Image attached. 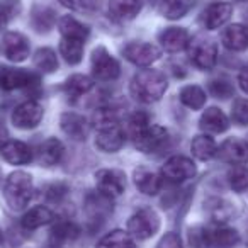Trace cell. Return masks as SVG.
I'll return each instance as SVG.
<instances>
[{"label":"cell","mask_w":248,"mask_h":248,"mask_svg":"<svg viewBox=\"0 0 248 248\" xmlns=\"http://www.w3.org/2000/svg\"><path fill=\"white\" fill-rule=\"evenodd\" d=\"M169 89L165 75L160 70L145 68L140 70L131 80V93L136 100L143 104L156 102L163 97Z\"/></svg>","instance_id":"1"},{"label":"cell","mask_w":248,"mask_h":248,"mask_svg":"<svg viewBox=\"0 0 248 248\" xmlns=\"http://www.w3.org/2000/svg\"><path fill=\"white\" fill-rule=\"evenodd\" d=\"M34 186L32 177L29 173L17 170L5 179L4 184V197L12 211H22L32 199Z\"/></svg>","instance_id":"2"},{"label":"cell","mask_w":248,"mask_h":248,"mask_svg":"<svg viewBox=\"0 0 248 248\" xmlns=\"http://www.w3.org/2000/svg\"><path fill=\"white\" fill-rule=\"evenodd\" d=\"M83 211H85L87 221H89L90 226L99 228L112 214V197L100 192V190H90L85 196V201H83Z\"/></svg>","instance_id":"3"},{"label":"cell","mask_w":248,"mask_h":248,"mask_svg":"<svg viewBox=\"0 0 248 248\" xmlns=\"http://www.w3.org/2000/svg\"><path fill=\"white\" fill-rule=\"evenodd\" d=\"M187 55H189L192 65L199 70H211L216 65L217 46L213 39L206 38V36H196V38L189 39Z\"/></svg>","instance_id":"4"},{"label":"cell","mask_w":248,"mask_h":248,"mask_svg":"<svg viewBox=\"0 0 248 248\" xmlns=\"http://www.w3.org/2000/svg\"><path fill=\"white\" fill-rule=\"evenodd\" d=\"M160 230V217L150 207L138 209L128 221V233L135 240H148Z\"/></svg>","instance_id":"5"},{"label":"cell","mask_w":248,"mask_h":248,"mask_svg":"<svg viewBox=\"0 0 248 248\" xmlns=\"http://www.w3.org/2000/svg\"><path fill=\"white\" fill-rule=\"evenodd\" d=\"M90 68H92L93 78L100 80V82H112L121 75L119 62L104 46H97L92 51Z\"/></svg>","instance_id":"6"},{"label":"cell","mask_w":248,"mask_h":248,"mask_svg":"<svg viewBox=\"0 0 248 248\" xmlns=\"http://www.w3.org/2000/svg\"><path fill=\"white\" fill-rule=\"evenodd\" d=\"M135 140V146L143 153H155L160 152L167 146L169 143V131L162 126H153L148 124L145 129L133 136Z\"/></svg>","instance_id":"7"},{"label":"cell","mask_w":248,"mask_h":248,"mask_svg":"<svg viewBox=\"0 0 248 248\" xmlns=\"http://www.w3.org/2000/svg\"><path fill=\"white\" fill-rule=\"evenodd\" d=\"M123 56L136 66H150L160 60L162 49L152 43L131 41L123 48Z\"/></svg>","instance_id":"8"},{"label":"cell","mask_w":248,"mask_h":248,"mask_svg":"<svg viewBox=\"0 0 248 248\" xmlns=\"http://www.w3.org/2000/svg\"><path fill=\"white\" fill-rule=\"evenodd\" d=\"M39 83V77L34 72L24 68H0V89L2 90H17V89H32Z\"/></svg>","instance_id":"9"},{"label":"cell","mask_w":248,"mask_h":248,"mask_svg":"<svg viewBox=\"0 0 248 248\" xmlns=\"http://www.w3.org/2000/svg\"><path fill=\"white\" fill-rule=\"evenodd\" d=\"M197 173V167L187 156H172L165 162V165L162 167V177L167 179L169 182L180 184L186 182L189 179H194Z\"/></svg>","instance_id":"10"},{"label":"cell","mask_w":248,"mask_h":248,"mask_svg":"<svg viewBox=\"0 0 248 248\" xmlns=\"http://www.w3.org/2000/svg\"><path fill=\"white\" fill-rule=\"evenodd\" d=\"M45 110L38 100H26L19 104L12 112V123L19 129H32L41 123Z\"/></svg>","instance_id":"11"},{"label":"cell","mask_w":248,"mask_h":248,"mask_svg":"<svg viewBox=\"0 0 248 248\" xmlns=\"http://www.w3.org/2000/svg\"><path fill=\"white\" fill-rule=\"evenodd\" d=\"M97 190L110 197H117L126 189V175L117 169H100L93 173Z\"/></svg>","instance_id":"12"},{"label":"cell","mask_w":248,"mask_h":248,"mask_svg":"<svg viewBox=\"0 0 248 248\" xmlns=\"http://www.w3.org/2000/svg\"><path fill=\"white\" fill-rule=\"evenodd\" d=\"M29 41L24 34L21 32H16V31H11L4 36L2 39V53L7 60L14 63H21V62H26L29 56Z\"/></svg>","instance_id":"13"},{"label":"cell","mask_w":248,"mask_h":248,"mask_svg":"<svg viewBox=\"0 0 248 248\" xmlns=\"http://www.w3.org/2000/svg\"><path fill=\"white\" fill-rule=\"evenodd\" d=\"M217 156L231 165H243L248 162V143L238 138H230L217 148Z\"/></svg>","instance_id":"14"},{"label":"cell","mask_w":248,"mask_h":248,"mask_svg":"<svg viewBox=\"0 0 248 248\" xmlns=\"http://www.w3.org/2000/svg\"><path fill=\"white\" fill-rule=\"evenodd\" d=\"M60 126H62L63 133L68 138L75 140V141H83L89 136L90 124L83 116L77 112H65L60 117Z\"/></svg>","instance_id":"15"},{"label":"cell","mask_w":248,"mask_h":248,"mask_svg":"<svg viewBox=\"0 0 248 248\" xmlns=\"http://www.w3.org/2000/svg\"><path fill=\"white\" fill-rule=\"evenodd\" d=\"M231 16H233V5L230 2H213L202 12V22L206 29L214 31L226 24Z\"/></svg>","instance_id":"16"},{"label":"cell","mask_w":248,"mask_h":248,"mask_svg":"<svg viewBox=\"0 0 248 248\" xmlns=\"http://www.w3.org/2000/svg\"><path fill=\"white\" fill-rule=\"evenodd\" d=\"M0 155L11 165H26L32 160L31 148L17 140H7L4 145H0Z\"/></svg>","instance_id":"17"},{"label":"cell","mask_w":248,"mask_h":248,"mask_svg":"<svg viewBox=\"0 0 248 248\" xmlns=\"http://www.w3.org/2000/svg\"><path fill=\"white\" fill-rule=\"evenodd\" d=\"M124 145V131L119 126L99 129L95 138V146L104 153H116Z\"/></svg>","instance_id":"18"},{"label":"cell","mask_w":248,"mask_h":248,"mask_svg":"<svg viewBox=\"0 0 248 248\" xmlns=\"http://www.w3.org/2000/svg\"><path fill=\"white\" fill-rule=\"evenodd\" d=\"M189 32L184 28H165L158 34V41L162 48L169 53H179L189 45Z\"/></svg>","instance_id":"19"},{"label":"cell","mask_w":248,"mask_h":248,"mask_svg":"<svg viewBox=\"0 0 248 248\" xmlns=\"http://www.w3.org/2000/svg\"><path fill=\"white\" fill-rule=\"evenodd\" d=\"M135 186L145 196H156L162 190V177L146 167H138L133 173Z\"/></svg>","instance_id":"20"},{"label":"cell","mask_w":248,"mask_h":248,"mask_svg":"<svg viewBox=\"0 0 248 248\" xmlns=\"http://www.w3.org/2000/svg\"><path fill=\"white\" fill-rule=\"evenodd\" d=\"M141 0H109V16L114 21H133L141 12Z\"/></svg>","instance_id":"21"},{"label":"cell","mask_w":248,"mask_h":248,"mask_svg":"<svg viewBox=\"0 0 248 248\" xmlns=\"http://www.w3.org/2000/svg\"><path fill=\"white\" fill-rule=\"evenodd\" d=\"M221 43L230 51H245L248 48V28L243 24H231L221 32Z\"/></svg>","instance_id":"22"},{"label":"cell","mask_w":248,"mask_h":248,"mask_svg":"<svg viewBox=\"0 0 248 248\" xmlns=\"http://www.w3.org/2000/svg\"><path fill=\"white\" fill-rule=\"evenodd\" d=\"M199 128L206 133H214V135H219L224 133L230 128V119L226 117V114L223 112L217 107H209L202 112L199 119Z\"/></svg>","instance_id":"23"},{"label":"cell","mask_w":248,"mask_h":248,"mask_svg":"<svg viewBox=\"0 0 248 248\" xmlns=\"http://www.w3.org/2000/svg\"><path fill=\"white\" fill-rule=\"evenodd\" d=\"M204 211L211 217V221H214L217 224L230 221L231 216L234 214L233 204L230 201L223 199V197H209L207 201H204Z\"/></svg>","instance_id":"24"},{"label":"cell","mask_w":248,"mask_h":248,"mask_svg":"<svg viewBox=\"0 0 248 248\" xmlns=\"http://www.w3.org/2000/svg\"><path fill=\"white\" fill-rule=\"evenodd\" d=\"M63 155H65V146L60 140L48 138L38 152V160L43 167H55L62 162Z\"/></svg>","instance_id":"25"},{"label":"cell","mask_w":248,"mask_h":248,"mask_svg":"<svg viewBox=\"0 0 248 248\" xmlns=\"http://www.w3.org/2000/svg\"><path fill=\"white\" fill-rule=\"evenodd\" d=\"M58 29L62 32V38H73L80 39V41H87L90 34V28L78 19L72 17V16H62L58 19Z\"/></svg>","instance_id":"26"},{"label":"cell","mask_w":248,"mask_h":248,"mask_svg":"<svg viewBox=\"0 0 248 248\" xmlns=\"http://www.w3.org/2000/svg\"><path fill=\"white\" fill-rule=\"evenodd\" d=\"M56 24V11L48 5H34L31 11V26L38 32H48Z\"/></svg>","instance_id":"27"},{"label":"cell","mask_w":248,"mask_h":248,"mask_svg":"<svg viewBox=\"0 0 248 248\" xmlns=\"http://www.w3.org/2000/svg\"><path fill=\"white\" fill-rule=\"evenodd\" d=\"M51 221H55V213L46 206H36L32 209H29L28 213L22 216V226L24 230L32 231L38 230L41 226H46Z\"/></svg>","instance_id":"28"},{"label":"cell","mask_w":248,"mask_h":248,"mask_svg":"<svg viewBox=\"0 0 248 248\" xmlns=\"http://www.w3.org/2000/svg\"><path fill=\"white\" fill-rule=\"evenodd\" d=\"M93 89V78L82 73H75V75H70L68 78L63 83V90L68 97L72 99H78V97L89 93Z\"/></svg>","instance_id":"29"},{"label":"cell","mask_w":248,"mask_h":248,"mask_svg":"<svg viewBox=\"0 0 248 248\" xmlns=\"http://www.w3.org/2000/svg\"><path fill=\"white\" fill-rule=\"evenodd\" d=\"M80 234V228L77 226L73 221L70 219H62L53 226L51 230V243L55 245H65L68 241H73L77 240Z\"/></svg>","instance_id":"30"},{"label":"cell","mask_w":248,"mask_h":248,"mask_svg":"<svg viewBox=\"0 0 248 248\" xmlns=\"http://www.w3.org/2000/svg\"><path fill=\"white\" fill-rule=\"evenodd\" d=\"M190 152L201 162H207V160L214 158L217 155V145L209 135H199L192 140L190 145Z\"/></svg>","instance_id":"31"},{"label":"cell","mask_w":248,"mask_h":248,"mask_svg":"<svg viewBox=\"0 0 248 248\" xmlns=\"http://www.w3.org/2000/svg\"><path fill=\"white\" fill-rule=\"evenodd\" d=\"M83 45L85 41L73 38H62L60 41V55L68 65H78L83 58Z\"/></svg>","instance_id":"32"},{"label":"cell","mask_w":248,"mask_h":248,"mask_svg":"<svg viewBox=\"0 0 248 248\" xmlns=\"http://www.w3.org/2000/svg\"><path fill=\"white\" fill-rule=\"evenodd\" d=\"M240 243V233L233 228L217 226L211 231V247L213 248H234Z\"/></svg>","instance_id":"33"},{"label":"cell","mask_w":248,"mask_h":248,"mask_svg":"<svg viewBox=\"0 0 248 248\" xmlns=\"http://www.w3.org/2000/svg\"><path fill=\"white\" fill-rule=\"evenodd\" d=\"M97 248H136V245L135 238L128 231L114 230L97 243Z\"/></svg>","instance_id":"34"},{"label":"cell","mask_w":248,"mask_h":248,"mask_svg":"<svg viewBox=\"0 0 248 248\" xmlns=\"http://www.w3.org/2000/svg\"><path fill=\"white\" fill-rule=\"evenodd\" d=\"M180 102L192 110H199L206 106V92L199 85H186L179 93Z\"/></svg>","instance_id":"35"},{"label":"cell","mask_w":248,"mask_h":248,"mask_svg":"<svg viewBox=\"0 0 248 248\" xmlns=\"http://www.w3.org/2000/svg\"><path fill=\"white\" fill-rule=\"evenodd\" d=\"M192 5H194V0H162L160 12H162L163 17L170 19V21H175V19L184 17L192 9Z\"/></svg>","instance_id":"36"},{"label":"cell","mask_w":248,"mask_h":248,"mask_svg":"<svg viewBox=\"0 0 248 248\" xmlns=\"http://www.w3.org/2000/svg\"><path fill=\"white\" fill-rule=\"evenodd\" d=\"M32 65L41 73H53L58 68V56L51 48H39L32 56Z\"/></svg>","instance_id":"37"},{"label":"cell","mask_w":248,"mask_h":248,"mask_svg":"<svg viewBox=\"0 0 248 248\" xmlns=\"http://www.w3.org/2000/svg\"><path fill=\"white\" fill-rule=\"evenodd\" d=\"M123 119V114H121V109L117 107H99L93 112V124L97 128H110V126H119V121Z\"/></svg>","instance_id":"38"},{"label":"cell","mask_w":248,"mask_h":248,"mask_svg":"<svg viewBox=\"0 0 248 248\" xmlns=\"http://www.w3.org/2000/svg\"><path fill=\"white\" fill-rule=\"evenodd\" d=\"M228 184L234 192L241 194L248 190V167L234 165L228 170Z\"/></svg>","instance_id":"39"},{"label":"cell","mask_w":248,"mask_h":248,"mask_svg":"<svg viewBox=\"0 0 248 248\" xmlns=\"http://www.w3.org/2000/svg\"><path fill=\"white\" fill-rule=\"evenodd\" d=\"M187 245L189 248H211V233L204 226L196 224L187 231Z\"/></svg>","instance_id":"40"},{"label":"cell","mask_w":248,"mask_h":248,"mask_svg":"<svg viewBox=\"0 0 248 248\" xmlns=\"http://www.w3.org/2000/svg\"><path fill=\"white\" fill-rule=\"evenodd\" d=\"M209 89V93L216 99H230L233 97L234 93V89H233V83H231L230 78L226 77H217V78H213L207 85Z\"/></svg>","instance_id":"41"},{"label":"cell","mask_w":248,"mask_h":248,"mask_svg":"<svg viewBox=\"0 0 248 248\" xmlns=\"http://www.w3.org/2000/svg\"><path fill=\"white\" fill-rule=\"evenodd\" d=\"M231 119L238 126H248V99H236L231 107Z\"/></svg>","instance_id":"42"},{"label":"cell","mask_w":248,"mask_h":248,"mask_svg":"<svg viewBox=\"0 0 248 248\" xmlns=\"http://www.w3.org/2000/svg\"><path fill=\"white\" fill-rule=\"evenodd\" d=\"M66 194H68V187H66V184H62V182L49 184L45 189V197L49 202H62L66 197Z\"/></svg>","instance_id":"43"},{"label":"cell","mask_w":248,"mask_h":248,"mask_svg":"<svg viewBox=\"0 0 248 248\" xmlns=\"http://www.w3.org/2000/svg\"><path fill=\"white\" fill-rule=\"evenodd\" d=\"M150 124V117L145 112H135L131 117L128 119V131L131 135V138L135 135H138L141 129H145Z\"/></svg>","instance_id":"44"},{"label":"cell","mask_w":248,"mask_h":248,"mask_svg":"<svg viewBox=\"0 0 248 248\" xmlns=\"http://www.w3.org/2000/svg\"><path fill=\"white\" fill-rule=\"evenodd\" d=\"M16 14H17V11H16L14 2H11V0L0 2V31L7 26V22L12 17H16Z\"/></svg>","instance_id":"45"},{"label":"cell","mask_w":248,"mask_h":248,"mask_svg":"<svg viewBox=\"0 0 248 248\" xmlns=\"http://www.w3.org/2000/svg\"><path fill=\"white\" fill-rule=\"evenodd\" d=\"M156 248H184L182 240L177 233H165L162 236V240L158 241Z\"/></svg>","instance_id":"46"},{"label":"cell","mask_w":248,"mask_h":248,"mask_svg":"<svg viewBox=\"0 0 248 248\" xmlns=\"http://www.w3.org/2000/svg\"><path fill=\"white\" fill-rule=\"evenodd\" d=\"M238 83H240V89L245 93H248V68L241 70L240 75H238Z\"/></svg>","instance_id":"47"},{"label":"cell","mask_w":248,"mask_h":248,"mask_svg":"<svg viewBox=\"0 0 248 248\" xmlns=\"http://www.w3.org/2000/svg\"><path fill=\"white\" fill-rule=\"evenodd\" d=\"M58 2L62 5H65V7L72 9V11H80V9H82V5H83L82 0H58Z\"/></svg>","instance_id":"48"},{"label":"cell","mask_w":248,"mask_h":248,"mask_svg":"<svg viewBox=\"0 0 248 248\" xmlns=\"http://www.w3.org/2000/svg\"><path fill=\"white\" fill-rule=\"evenodd\" d=\"M7 140H9V131H7V128L4 126V123L0 121V145H4Z\"/></svg>","instance_id":"49"},{"label":"cell","mask_w":248,"mask_h":248,"mask_svg":"<svg viewBox=\"0 0 248 248\" xmlns=\"http://www.w3.org/2000/svg\"><path fill=\"white\" fill-rule=\"evenodd\" d=\"M2 240H4V236H2V230H0V243H2Z\"/></svg>","instance_id":"50"},{"label":"cell","mask_w":248,"mask_h":248,"mask_svg":"<svg viewBox=\"0 0 248 248\" xmlns=\"http://www.w3.org/2000/svg\"><path fill=\"white\" fill-rule=\"evenodd\" d=\"M0 184H2V170H0Z\"/></svg>","instance_id":"51"},{"label":"cell","mask_w":248,"mask_h":248,"mask_svg":"<svg viewBox=\"0 0 248 248\" xmlns=\"http://www.w3.org/2000/svg\"><path fill=\"white\" fill-rule=\"evenodd\" d=\"M245 243H247V247H248V233H247V241H245Z\"/></svg>","instance_id":"52"}]
</instances>
